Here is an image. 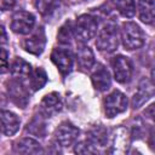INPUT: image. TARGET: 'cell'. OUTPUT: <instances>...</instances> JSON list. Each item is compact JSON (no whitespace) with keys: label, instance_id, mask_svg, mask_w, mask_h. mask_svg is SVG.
Returning a JSON list of instances; mask_svg holds the SVG:
<instances>
[{"label":"cell","instance_id":"cell-1","mask_svg":"<svg viewBox=\"0 0 155 155\" xmlns=\"http://www.w3.org/2000/svg\"><path fill=\"white\" fill-rule=\"evenodd\" d=\"M97 21L90 15H82L78 18L73 27V34L80 44H85L91 40L97 33Z\"/></svg>","mask_w":155,"mask_h":155},{"label":"cell","instance_id":"cell-2","mask_svg":"<svg viewBox=\"0 0 155 155\" xmlns=\"http://www.w3.org/2000/svg\"><path fill=\"white\" fill-rule=\"evenodd\" d=\"M117 45H119V29L116 24L114 23L104 24L97 36L96 46L101 51L113 52L117 48Z\"/></svg>","mask_w":155,"mask_h":155},{"label":"cell","instance_id":"cell-3","mask_svg":"<svg viewBox=\"0 0 155 155\" xmlns=\"http://www.w3.org/2000/svg\"><path fill=\"white\" fill-rule=\"evenodd\" d=\"M121 39L127 50H137L144 45V33L139 25L133 22H126L122 24Z\"/></svg>","mask_w":155,"mask_h":155},{"label":"cell","instance_id":"cell-4","mask_svg":"<svg viewBox=\"0 0 155 155\" xmlns=\"http://www.w3.org/2000/svg\"><path fill=\"white\" fill-rule=\"evenodd\" d=\"M127 109V98L120 91H113L104 99V113L108 117H114Z\"/></svg>","mask_w":155,"mask_h":155},{"label":"cell","instance_id":"cell-5","mask_svg":"<svg viewBox=\"0 0 155 155\" xmlns=\"http://www.w3.org/2000/svg\"><path fill=\"white\" fill-rule=\"evenodd\" d=\"M35 23V17L33 13L27 11H17L12 16L11 29L17 34H28Z\"/></svg>","mask_w":155,"mask_h":155},{"label":"cell","instance_id":"cell-6","mask_svg":"<svg viewBox=\"0 0 155 155\" xmlns=\"http://www.w3.org/2000/svg\"><path fill=\"white\" fill-rule=\"evenodd\" d=\"M78 136H79V130L71 122L68 121L62 122L54 131V139L57 144L62 147L71 145L78 138Z\"/></svg>","mask_w":155,"mask_h":155},{"label":"cell","instance_id":"cell-7","mask_svg":"<svg viewBox=\"0 0 155 155\" xmlns=\"http://www.w3.org/2000/svg\"><path fill=\"white\" fill-rule=\"evenodd\" d=\"M111 67L114 70V76L116 81L125 84L131 80L132 76V64L128 58L124 56H116L111 59Z\"/></svg>","mask_w":155,"mask_h":155},{"label":"cell","instance_id":"cell-8","mask_svg":"<svg viewBox=\"0 0 155 155\" xmlns=\"http://www.w3.org/2000/svg\"><path fill=\"white\" fill-rule=\"evenodd\" d=\"M45 45H46V35H45V31L41 27L38 28V30L33 35L27 38L23 42L25 51H28L29 53L36 54V56L42 53Z\"/></svg>","mask_w":155,"mask_h":155},{"label":"cell","instance_id":"cell-9","mask_svg":"<svg viewBox=\"0 0 155 155\" xmlns=\"http://www.w3.org/2000/svg\"><path fill=\"white\" fill-rule=\"evenodd\" d=\"M7 93L12 102L21 108H24L28 103V92L22 85L21 80H11L7 82Z\"/></svg>","mask_w":155,"mask_h":155},{"label":"cell","instance_id":"cell-10","mask_svg":"<svg viewBox=\"0 0 155 155\" xmlns=\"http://www.w3.org/2000/svg\"><path fill=\"white\" fill-rule=\"evenodd\" d=\"M51 59L63 75L70 73L73 68V56L70 51L64 48H54L51 53Z\"/></svg>","mask_w":155,"mask_h":155},{"label":"cell","instance_id":"cell-11","mask_svg":"<svg viewBox=\"0 0 155 155\" xmlns=\"http://www.w3.org/2000/svg\"><path fill=\"white\" fill-rule=\"evenodd\" d=\"M19 119L16 114L8 110L0 111V131L6 136L15 134L19 128Z\"/></svg>","mask_w":155,"mask_h":155},{"label":"cell","instance_id":"cell-12","mask_svg":"<svg viewBox=\"0 0 155 155\" xmlns=\"http://www.w3.org/2000/svg\"><path fill=\"white\" fill-rule=\"evenodd\" d=\"M91 80L92 84L94 86L96 90L98 91H105L110 87L111 80H110V74L107 70L105 67H103L102 64H97L94 71L91 75Z\"/></svg>","mask_w":155,"mask_h":155},{"label":"cell","instance_id":"cell-13","mask_svg":"<svg viewBox=\"0 0 155 155\" xmlns=\"http://www.w3.org/2000/svg\"><path fill=\"white\" fill-rule=\"evenodd\" d=\"M41 111L46 116H51L56 113H58L62 109V99L61 96L56 92H51L46 94L41 101Z\"/></svg>","mask_w":155,"mask_h":155},{"label":"cell","instance_id":"cell-14","mask_svg":"<svg viewBox=\"0 0 155 155\" xmlns=\"http://www.w3.org/2000/svg\"><path fill=\"white\" fill-rule=\"evenodd\" d=\"M130 145V134L126 128L120 127L114 132L113 140H111V148L113 153H125L127 151V148Z\"/></svg>","mask_w":155,"mask_h":155},{"label":"cell","instance_id":"cell-15","mask_svg":"<svg viewBox=\"0 0 155 155\" xmlns=\"http://www.w3.org/2000/svg\"><path fill=\"white\" fill-rule=\"evenodd\" d=\"M15 153L18 154H39L42 151L40 144L31 138H23L13 144Z\"/></svg>","mask_w":155,"mask_h":155},{"label":"cell","instance_id":"cell-16","mask_svg":"<svg viewBox=\"0 0 155 155\" xmlns=\"http://www.w3.org/2000/svg\"><path fill=\"white\" fill-rule=\"evenodd\" d=\"M76 58H78V64L82 70L91 69L94 63V56L92 50L84 44H80L76 52Z\"/></svg>","mask_w":155,"mask_h":155},{"label":"cell","instance_id":"cell-17","mask_svg":"<svg viewBox=\"0 0 155 155\" xmlns=\"http://www.w3.org/2000/svg\"><path fill=\"white\" fill-rule=\"evenodd\" d=\"M154 0H138V13L142 22L153 24L154 22Z\"/></svg>","mask_w":155,"mask_h":155},{"label":"cell","instance_id":"cell-18","mask_svg":"<svg viewBox=\"0 0 155 155\" xmlns=\"http://www.w3.org/2000/svg\"><path fill=\"white\" fill-rule=\"evenodd\" d=\"M31 69H30V64L28 62H25L23 58H16L11 65V73L15 78L17 79H25L29 78Z\"/></svg>","mask_w":155,"mask_h":155},{"label":"cell","instance_id":"cell-19","mask_svg":"<svg viewBox=\"0 0 155 155\" xmlns=\"http://www.w3.org/2000/svg\"><path fill=\"white\" fill-rule=\"evenodd\" d=\"M87 140L94 147H97V145L103 147L107 142V130L101 125L92 127L88 132Z\"/></svg>","mask_w":155,"mask_h":155},{"label":"cell","instance_id":"cell-20","mask_svg":"<svg viewBox=\"0 0 155 155\" xmlns=\"http://www.w3.org/2000/svg\"><path fill=\"white\" fill-rule=\"evenodd\" d=\"M47 81V75L42 68H35L33 71L29 74V84L30 87L34 91H38L44 87V85Z\"/></svg>","mask_w":155,"mask_h":155},{"label":"cell","instance_id":"cell-21","mask_svg":"<svg viewBox=\"0 0 155 155\" xmlns=\"http://www.w3.org/2000/svg\"><path fill=\"white\" fill-rule=\"evenodd\" d=\"M114 7L124 16V17H132L136 13V6L133 0H111Z\"/></svg>","mask_w":155,"mask_h":155},{"label":"cell","instance_id":"cell-22","mask_svg":"<svg viewBox=\"0 0 155 155\" xmlns=\"http://www.w3.org/2000/svg\"><path fill=\"white\" fill-rule=\"evenodd\" d=\"M35 6L42 16H48L58 8L59 0H36Z\"/></svg>","mask_w":155,"mask_h":155},{"label":"cell","instance_id":"cell-23","mask_svg":"<svg viewBox=\"0 0 155 155\" xmlns=\"http://www.w3.org/2000/svg\"><path fill=\"white\" fill-rule=\"evenodd\" d=\"M153 94V86L149 85L148 87H145V81H143L142 85H139V88L137 91V93L134 94V98H133V107H138L144 101H147L150 96Z\"/></svg>","mask_w":155,"mask_h":155},{"label":"cell","instance_id":"cell-24","mask_svg":"<svg viewBox=\"0 0 155 155\" xmlns=\"http://www.w3.org/2000/svg\"><path fill=\"white\" fill-rule=\"evenodd\" d=\"M73 35H74V34H73V28L70 27V23H65V24L59 29L57 38H58V40H59L61 42L67 44V42L70 41V39H71Z\"/></svg>","mask_w":155,"mask_h":155},{"label":"cell","instance_id":"cell-25","mask_svg":"<svg viewBox=\"0 0 155 155\" xmlns=\"http://www.w3.org/2000/svg\"><path fill=\"white\" fill-rule=\"evenodd\" d=\"M75 153H78V154H94V153H97V149L88 140H86V142L76 144Z\"/></svg>","mask_w":155,"mask_h":155},{"label":"cell","instance_id":"cell-26","mask_svg":"<svg viewBox=\"0 0 155 155\" xmlns=\"http://www.w3.org/2000/svg\"><path fill=\"white\" fill-rule=\"evenodd\" d=\"M8 53L5 48L0 46V73H4L8 68Z\"/></svg>","mask_w":155,"mask_h":155},{"label":"cell","instance_id":"cell-27","mask_svg":"<svg viewBox=\"0 0 155 155\" xmlns=\"http://www.w3.org/2000/svg\"><path fill=\"white\" fill-rule=\"evenodd\" d=\"M16 0H0V10H10L15 6Z\"/></svg>","mask_w":155,"mask_h":155},{"label":"cell","instance_id":"cell-28","mask_svg":"<svg viewBox=\"0 0 155 155\" xmlns=\"http://www.w3.org/2000/svg\"><path fill=\"white\" fill-rule=\"evenodd\" d=\"M6 42H7V35H6V31H5L4 27L0 25V45L6 44Z\"/></svg>","mask_w":155,"mask_h":155}]
</instances>
